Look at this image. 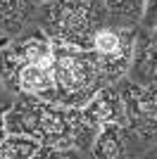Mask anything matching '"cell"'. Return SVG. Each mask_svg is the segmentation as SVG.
<instances>
[{
	"label": "cell",
	"mask_w": 157,
	"mask_h": 159,
	"mask_svg": "<svg viewBox=\"0 0 157 159\" xmlns=\"http://www.w3.org/2000/svg\"><path fill=\"white\" fill-rule=\"evenodd\" d=\"M95 124L81 109L36 95H19L5 114V131L31 135L40 143L36 157H76L93 147L98 135Z\"/></svg>",
	"instance_id": "cell-1"
},
{
	"label": "cell",
	"mask_w": 157,
	"mask_h": 159,
	"mask_svg": "<svg viewBox=\"0 0 157 159\" xmlns=\"http://www.w3.org/2000/svg\"><path fill=\"white\" fill-rule=\"evenodd\" d=\"M36 26L57 45L91 50L98 31L110 24L105 0H45L36 5Z\"/></svg>",
	"instance_id": "cell-2"
},
{
	"label": "cell",
	"mask_w": 157,
	"mask_h": 159,
	"mask_svg": "<svg viewBox=\"0 0 157 159\" xmlns=\"http://www.w3.org/2000/svg\"><path fill=\"white\" fill-rule=\"evenodd\" d=\"M52 79H55V98L59 105L81 107L105 88L110 81L105 79L100 57L95 50L57 45L52 43Z\"/></svg>",
	"instance_id": "cell-3"
},
{
	"label": "cell",
	"mask_w": 157,
	"mask_h": 159,
	"mask_svg": "<svg viewBox=\"0 0 157 159\" xmlns=\"http://www.w3.org/2000/svg\"><path fill=\"white\" fill-rule=\"evenodd\" d=\"M117 88L129 131L143 143H157V83L140 86L131 79H119Z\"/></svg>",
	"instance_id": "cell-4"
},
{
	"label": "cell",
	"mask_w": 157,
	"mask_h": 159,
	"mask_svg": "<svg viewBox=\"0 0 157 159\" xmlns=\"http://www.w3.org/2000/svg\"><path fill=\"white\" fill-rule=\"evenodd\" d=\"M133 48H136V26L124 24H105L93 40V50L100 57L102 74L110 83H117L129 74L131 60H133Z\"/></svg>",
	"instance_id": "cell-5"
},
{
	"label": "cell",
	"mask_w": 157,
	"mask_h": 159,
	"mask_svg": "<svg viewBox=\"0 0 157 159\" xmlns=\"http://www.w3.org/2000/svg\"><path fill=\"white\" fill-rule=\"evenodd\" d=\"M26 64H48L52 66V40L38 26L21 33V38L7 43L0 50V81L10 88L14 74Z\"/></svg>",
	"instance_id": "cell-6"
},
{
	"label": "cell",
	"mask_w": 157,
	"mask_h": 159,
	"mask_svg": "<svg viewBox=\"0 0 157 159\" xmlns=\"http://www.w3.org/2000/svg\"><path fill=\"white\" fill-rule=\"evenodd\" d=\"M81 112L95 126H102V124H126L124 102H121L117 83H107L105 88H100L98 93L88 100V105L81 107Z\"/></svg>",
	"instance_id": "cell-7"
},
{
	"label": "cell",
	"mask_w": 157,
	"mask_h": 159,
	"mask_svg": "<svg viewBox=\"0 0 157 159\" xmlns=\"http://www.w3.org/2000/svg\"><path fill=\"white\" fill-rule=\"evenodd\" d=\"M10 90L17 95H36L40 100L57 102L55 98V79H52V66L48 64H26L14 74Z\"/></svg>",
	"instance_id": "cell-8"
},
{
	"label": "cell",
	"mask_w": 157,
	"mask_h": 159,
	"mask_svg": "<svg viewBox=\"0 0 157 159\" xmlns=\"http://www.w3.org/2000/svg\"><path fill=\"white\" fill-rule=\"evenodd\" d=\"M129 79L140 86L157 83V43H152L138 26H136V48H133V60L129 66Z\"/></svg>",
	"instance_id": "cell-9"
},
{
	"label": "cell",
	"mask_w": 157,
	"mask_h": 159,
	"mask_svg": "<svg viewBox=\"0 0 157 159\" xmlns=\"http://www.w3.org/2000/svg\"><path fill=\"white\" fill-rule=\"evenodd\" d=\"M129 126L126 124H102L98 128V135L93 140L91 154L100 159H117L124 157L129 150Z\"/></svg>",
	"instance_id": "cell-10"
},
{
	"label": "cell",
	"mask_w": 157,
	"mask_h": 159,
	"mask_svg": "<svg viewBox=\"0 0 157 159\" xmlns=\"http://www.w3.org/2000/svg\"><path fill=\"white\" fill-rule=\"evenodd\" d=\"M36 12L33 0H0V33L2 38H14L24 31Z\"/></svg>",
	"instance_id": "cell-11"
},
{
	"label": "cell",
	"mask_w": 157,
	"mask_h": 159,
	"mask_svg": "<svg viewBox=\"0 0 157 159\" xmlns=\"http://www.w3.org/2000/svg\"><path fill=\"white\" fill-rule=\"evenodd\" d=\"M40 150V143L31 135L7 133L0 140V159H31Z\"/></svg>",
	"instance_id": "cell-12"
},
{
	"label": "cell",
	"mask_w": 157,
	"mask_h": 159,
	"mask_svg": "<svg viewBox=\"0 0 157 159\" xmlns=\"http://www.w3.org/2000/svg\"><path fill=\"white\" fill-rule=\"evenodd\" d=\"M110 10V21L124 24V26H136L140 21L145 0H105Z\"/></svg>",
	"instance_id": "cell-13"
},
{
	"label": "cell",
	"mask_w": 157,
	"mask_h": 159,
	"mask_svg": "<svg viewBox=\"0 0 157 159\" xmlns=\"http://www.w3.org/2000/svg\"><path fill=\"white\" fill-rule=\"evenodd\" d=\"M10 95H12V90H10L2 81H0V140L7 135V131H5V114H7V109H10V107H12V102H14Z\"/></svg>",
	"instance_id": "cell-14"
},
{
	"label": "cell",
	"mask_w": 157,
	"mask_h": 159,
	"mask_svg": "<svg viewBox=\"0 0 157 159\" xmlns=\"http://www.w3.org/2000/svg\"><path fill=\"white\" fill-rule=\"evenodd\" d=\"M152 24H157V0H145L143 5V14H140V24L138 26H152Z\"/></svg>",
	"instance_id": "cell-15"
},
{
	"label": "cell",
	"mask_w": 157,
	"mask_h": 159,
	"mask_svg": "<svg viewBox=\"0 0 157 159\" xmlns=\"http://www.w3.org/2000/svg\"><path fill=\"white\" fill-rule=\"evenodd\" d=\"M150 154H152V157H157V145L152 147V152H150Z\"/></svg>",
	"instance_id": "cell-16"
},
{
	"label": "cell",
	"mask_w": 157,
	"mask_h": 159,
	"mask_svg": "<svg viewBox=\"0 0 157 159\" xmlns=\"http://www.w3.org/2000/svg\"><path fill=\"white\" fill-rule=\"evenodd\" d=\"M33 2H36V5H40V2H45V0H33Z\"/></svg>",
	"instance_id": "cell-17"
},
{
	"label": "cell",
	"mask_w": 157,
	"mask_h": 159,
	"mask_svg": "<svg viewBox=\"0 0 157 159\" xmlns=\"http://www.w3.org/2000/svg\"><path fill=\"white\" fill-rule=\"evenodd\" d=\"M0 40H2V33H0Z\"/></svg>",
	"instance_id": "cell-18"
}]
</instances>
